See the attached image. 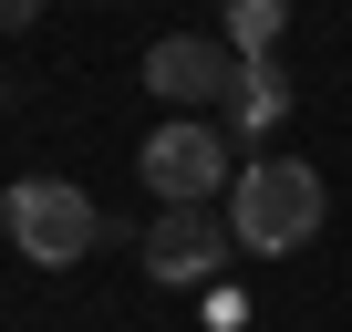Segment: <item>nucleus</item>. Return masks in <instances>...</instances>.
<instances>
[{"label":"nucleus","instance_id":"f257e3e1","mask_svg":"<svg viewBox=\"0 0 352 332\" xmlns=\"http://www.w3.org/2000/svg\"><path fill=\"white\" fill-rule=\"evenodd\" d=\"M321 218H331V187H321V166H300V156H249L228 177V239L259 249V260L311 249Z\"/></svg>","mask_w":352,"mask_h":332},{"label":"nucleus","instance_id":"f03ea898","mask_svg":"<svg viewBox=\"0 0 352 332\" xmlns=\"http://www.w3.org/2000/svg\"><path fill=\"white\" fill-rule=\"evenodd\" d=\"M0 229H11V249H21V260H42V270H73V260L104 239V208H94L73 177H21L11 198H0Z\"/></svg>","mask_w":352,"mask_h":332},{"label":"nucleus","instance_id":"7ed1b4c3","mask_svg":"<svg viewBox=\"0 0 352 332\" xmlns=\"http://www.w3.org/2000/svg\"><path fill=\"white\" fill-rule=\"evenodd\" d=\"M135 177H145L166 208H218V177H228V125H208V114L155 125V135H145V156H135Z\"/></svg>","mask_w":352,"mask_h":332},{"label":"nucleus","instance_id":"20e7f679","mask_svg":"<svg viewBox=\"0 0 352 332\" xmlns=\"http://www.w3.org/2000/svg\"><path fill=\"white\" fill-rule=\"evenodd\" d=\"M145 94H166V104H218L228 114V94H239V52L228 42H208V32H166V42H145Z\"/></svg>","mask_w":352,"mask_h":332},{"label":"nucleus","instance_id":"39448f33","mask_svg":"<svg viewBox=\"0 0 352 332\" xmlns=\"http://www.w3.org/2000/svg\"><path fill=\"white\" fill-rule=\"evenodd\" d=\"M218 249H239V239L218 229V208H166V218L145 229V270H155L166 291H187V280H218Z\"/></svg>","mask_w":352,"mask_h":332},{"label":"nucleus","instance_id":"423d86ee","mask_svg":"<svg viewBox=\"0 0 352 332\" xmlns=\"http://www.w3.org/2000/svg\"><path fill=\"white\" fill-rule=\"evenodd\" d=\"M280 104H290V94H280V73H270V52H259V63H239V94H228V114H239V125H270ZM228 114H218V125H228Z\"/></svg>","mask_w":352,"mask_h":332},{"label":"nucleus","instance_id":"0eeeda50","mask_svg":"<svg viewBox=\"0 0 352 332\" xmlns=\"http://www.w3.org/2000/svg\"><path fill=\"white\" fill-rule=\"evenodd\" d=\"M270 42H280V0H228V52L259 63Z\"/></svg>","mask_w":352,"mask_h":332},{"label":"nucleus","instance_id":"6e6552de","mask_svg":"<svg viewBox=\"0 0 352 332\" xmlns=\"http://www.w3.org/2000/svg\"><path fill=\"white\" fill-rule=\"evenodd\" d=\"M42 21V0H0V32H32Z\"/></svg>","mask_w":352,"mask_h":332}]
</instances>
